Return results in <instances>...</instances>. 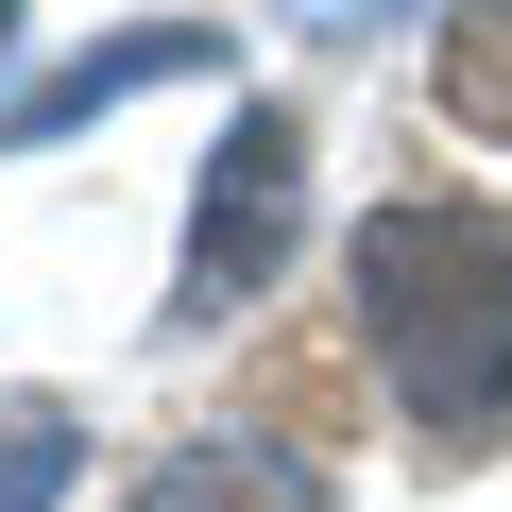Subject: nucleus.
Returning <instances> with one entry per match:
<instances>
[{
  "instance_id": "nucleus-1",
  "label": "nucleus",
  "mask_w": 512,
  "mask_h": 512,
  "mask_svg": "<svg viewBox=\"0 0 512 512\" xmlns=\"http://www.w3.org/2000/svg\"><path fill=\"white\" fill-rule=\"evenodd\" d=\"M359 359L393 376L410 427L478 444L512 410V205H461V188H410L359 222Z\"/></svg>"
},
{
  "instance_id": "nucleus-5",
  "label": "nucleus",
  "mask_w": 512,
  "mask_h": 512,
  "mask_svg": "<svg viewBox=\"0 0 512 512\" xmlns=\"http://www.w3.org/2000/svg\"><path fill=\"white\" fill-rule=\"evenodd\" d=\"M444 120L461 137H512V0H461V18H444Z\"/></svg>"
},
{
  "instance_id": "nucleus-3",
  "label": "nucleus",
  "mask_w": 512,
  "mask_h": 512,
  "mask_svg": "<svg viewBox=\"0 0 512 512\" xmlns=\"http://www.w3.org/2000/svg\"><path fill=\"white\" fill-rule=\"evenodd\" d=\"M171 69H222V35H205V18H137V35H103L86 69H52V86H18V103H0V137H69V120H103V103H137V86H171Z\"/></svg>"
},
{
  "instance_id": "nucleus-6",
  "label": "nucleus",
  "mask_w": 512,
  "mask_h": 512,
  "mask_svg": "<svg viewBox=\"0 0 512 512\" xmlns=\"http://www.w3.org/2000/svg\"><path fill=\"white\" fill-rule=\"evenodd\" d=\"M69 461H86V427H69V410H0V512H52V495H69Z\"/></svg>"
},
{
  "instance_id": "nucleus-4",
  "label": "nucleus",
  "mask_w": 512,
  "mask_h": 512,
  "mask_svg": "<svg viewBox=\"0 0 512 512\" xmlns=\"http://www.w3.org/2000/svg\"><path fill=\"white\" fill-rule=\"evenodd\" d=\"M137 512H325V478L291 444H171L137 478Z\"/></svg>"
},
{
  "instance_id": "nucleus-2",
  "label": "nucleus",
  "mask_w": 512,
  "mask_h": 512,
  "mask_svg": "<svg viewBox=\"0 0 512 512\" xmlns=\"http://www.w3.org/2000/svg\"><path fill=\"white\" fill-rule=\"evenodd\" d=\"M291 239H308V120L291 103H239L222 154H205V205H188V274H171V325H222L291 274Z\"/></svg>"
},
{
  "instance_id": "nucleus-7",
  "label": "nucleus",
  "mask_w": 512,
  "mask_h": 512,
  "mask_svg": "<svg viewBox=\"0 0 512 512\" xmlns=\"http://www.w3.org/2000/svg\"><path fill=\"white\" fill-rule=\"evenodd\" d=\"M0 52H18V0H0Z\"/></svg>"
}]
</instances>
